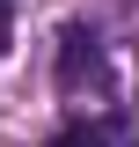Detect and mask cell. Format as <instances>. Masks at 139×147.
<instances>
[{
	"label": "cell",
	"instance_id": "obj_3",
	"mask_svg": "<svg viewBox=\"0 0 139 147\" xmlns=\"http://www.w3.org/2000/svg\"><path fill=\"white\" fill-rule=\"evenodd\" d=\"M7 30H15V0H0V44H7Z\"/></svg>",
	"mask_w": 139,
	"mask_h": 147
},
{
	"label": "cell",
	"instance_id": "obj_1",
	"mask_svg": "<svg viewBox=\"0 0 139 147\" xmlns=\"http://www.w3.org/2000/svg\"><path fill=\"white\" fill-rule=\"evenodd\" d=\"M59 88L66 96H103V37L95 30H66L59 37Z\"/></svg>",
	"mask_w": 139,
	"mask_h": 147
},
{
	"label": "cell",
	"instance_id": "obj_2",
	"mask_svg": "<svg viewBox=\"0 0 139 147\" xmlns=\"http://www.w3.org/2000/svg\"><path fill=\"white\" fill-rule=\"evenodd\" d=\"M110 140H117L110 125H66V132H51L44 147H110Z\"/></svg>",
	"mask_w": 139,
	"mask_h": 147
}]
</instances>
